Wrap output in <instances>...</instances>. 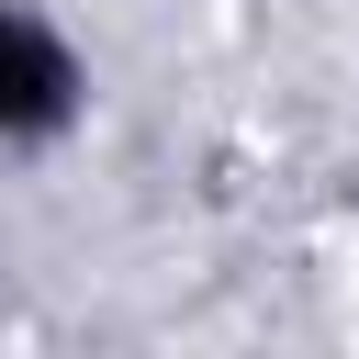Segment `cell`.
I'll use <instances>...</instances> for the list:
<instances>
[{"label": "cell", "instance_id": "6da1fadb", "mask_svg": "<svg viewBox=\"0 0 359 359\" xmlns=\"http://www.w3.org/2000/svg\"><path fill=\"white\" fill-rule=\"evenodd\" d=\"M90 123V45L45 0H0V157H56Z\"/></svg>", "mask_w": 359, "mask_h": 359}]
</instances>
